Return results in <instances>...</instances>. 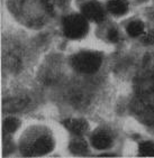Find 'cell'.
<instances>
[{
    "mask_svg": "<svg viewBox=\"0 0 154 158\" xmlns=\"http://www.w3.org/2000/svg\"><path fill=\"white\" fill-rule=\"evenodd\" d=\"M103 57L96 52H80L71 58L73 69L80 73L91 74L99 70Z\"/></svg>",
    "mask_w": 154,
    "mask_h": 158,
    "instance_id": "obj_1",
    "label": "cell"
},
{
    "mask_svg": "<svg viewBox=\"0 0 154 158\" xmlns=\"http://www.w3.org/2000/svg\"><path fill=\"white\" fill-rule=\"evenodd\" d=\"M64 34L67 37L77 40L81 38L88 31V23L85 16L81 15H70L63 21Z\"/></svg>",
    "mask_w": 154,
    "mask_h": 158,
    "instance_id": "obj_2",
    "label": "cell"
},
{
    "mask_svg": "<svg viewBox=\"0 0 154 158\" xmlns=\"http://www.w3.org/2000/svg\"><path fill=\"white\" fill-rule=\"evenodd\" d=\"M82 12L86 18L91 19L94 21H101L103 19V10L100 3L97 1H90L87 2L85 6L82 7Z\"/></svg>",
    "mask_w": 154,
    "mask_h": 158,
    "instance_id": "obj_3",
    "label": "cell"
},
{
    "mask_svg": "<svg viewBox=\"0 0 154 158\" xmlns=\"http://www.w3.org/2000/svg\"><path fill=\"white\" fill-rule=\"evenodd\" d=\"M64 126L76 135H82L88 129V122L83 119H68L64 121Z\"/></svg>",
    "mask_w": 154,
    "mask_h": 158,
    "instance_id": "obj_4",
    "label": "cell"
},
{
    "mask_svg": "<svg viewBox=\"0 0 154 158\" xmlns=\"http://www.w3.org/2000/svg\"><path fill=\"white\" fill-rule=\"evenodd\" d=\"M34 152L42 155V154H47L53 149V140L50 137H41L34 143L33 146Z\"/></svg>",
    "mask_w": 154,
    "mask_h": 158,
    "instance_id": "obj_5",
    "label": "cell"
},
{
    "mask_svg": "<svg viewBox=\"0 0 154 158\" xmlns=\"http://www.w3.org/2000/svg\"><path fill=\"white\" fill-rule=\"evenodd\" d=\"M107 8L114 15L121 16L128 10V3L126 0H109Z\"/></svg>",
    "mask_w": 154,
    "mask_h": 158,
    "instance_id": "obj_6",
    "label": "cell"
},
{
    "mask_svg": "<svg viewBox=\"0 0 154 158\" xmlns=\"http://www.w3.org/2000/svg\"><path fill=\"white\" fill-rule=\"evenodd\" d=\"M92 145L97 149H106L112 146V140L110 136H108L105 132H98L92 137Z\"/></svg>",
    "mask_w": 154,
    "mask_h": 158,
    "instance_id": "obj_7",
    "label": "cell"
},
{
    "mask_svg": "<svg viewBox=\"0 0 154 158\" xmlns=\"http://www.w3.org/2000/svg\"><path fill=\"white\" fill-rule=\"evenodd\" d=\"M70 150L74 155H83V154H86L88 152V146L86 141L78 139L70 143Z\"/></svg>",
    "mask_w": 154,
    "mask_h": 158,
    "instance_id": "obj_8",
    "label": "cell"
},
{
    "mask_svg": "<svg viewBox=\"0 0 154 158\" xmlns=\"http://www.w3.org/2000/svg\"><path fill=\"white\" fill-rule=\"evenodd\" d=\"M144 31V24L139 20H134L132 21L128 26H127V33L132 37H137Z\"/></svg>",
    "mask_w": 154,
    "mask_h": 158,
    "instance_id": "obj_9",
    "label": "cell"
},
{
    "mask_svg": "<svg viewBox=\"0 0 154 158\" xmlns=\"http://www.w3.org/2000/svg\"><path fill=\"white\" fill-rule=\"evenodd\" d=\"M20 122L18 119L16 118H8L3 121V131L7 134H11L14 131H16L18 129Z\"/></svg>",
    "mask_w": 154,
    "mask_h": 158,
    "instance_id": "obj_10",
    "label": "cell"
},
{
    "mask_svg": "<svg viewBox=\"0 0 154 158\" xmlns=\"http://www.w3.org/2000/svg\"><path fill=\"white\" fill-rule=\"evenodd\" d=\"M139 155L144 157H154V143L146 141L139 145Z\"/></svg>",
    "mask_w": 154,
    "mask_h": 158,
    "instance_id": "obj_11",
    "label": "cell"
},
{
    "mask_svg": "<svg viewBox=\"0 0 154 158\" xmlns=\"http://www.w3.org/2000/svg\"><path fill=\"white\" fill-rule=\"evenodd\" d=\"M108 37H109V40H110V42L112 43H116L118 42V31H116V29H112V31H109L108 33Z\"/></svg>",
    "mask_w": 154,
    "mask_h": 158,
    "instance_id": "obj_12",
    "label": "cell"
}]
</instances>
